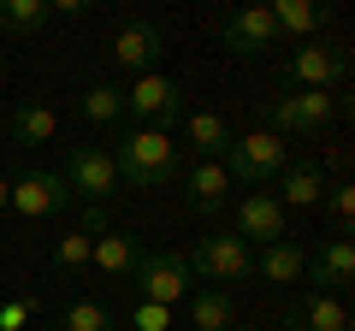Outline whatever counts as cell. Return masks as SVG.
<instances>
[{
  "label": "cell",
  "instance_id": "6da1fadb",
  "mask_svg": "<svg viewBox=\"0 0 355 331\" xmlns=\"http://www.w3.org/2000/svg\"><path fill=\"white\" fill-rule=\"evenodd\" d=\"M107 154H113L119 184H130V190H166V184H178V142L166 130L119 125V148H107Z\"/></svg>",
  "mask_w": 355,
  "mask_h": 331
},
{
  "label": "cell",
  "instance_id": "7a4b0ae2",
  "mask_svg": "<svg viewBox=\"0 0 355 331\" xmlns=\"http://www.w3.org/2000/svg\"><path fill=\"white\" fill-rule=\"evenodd\" d=\"M338 118V95H326V89H272V95H261V130L266 136H320V130Z\"/></svg>",
  "mask_w": 355,
  "mask_h": 331
},
{
  "label": "cell",
  "instance_id": "3957f363",
  "mask_svg": "<svg viewBox=\"0 0 355 331\" xmlns=\"http://www.w3.org/2000/svg\"><path fill=\"white\" fill-rule=\"evenodd\" d=\"M343 83H349V48H343V42H326V36L296 42L291 60H284V71H279V89H326V95H338Z\"/></svg>",
  "mask_w": 355,
  "mask_h": 331
},
{
  "label": "cell",
  "instance_id": "277c9868",
  "mask_svg": "<svg viewBox=\"0 0 355 331\" xmlns=\"http://www.w3.org/2000/svg\"><path fill=\"white\" fill-rule=\"evenodd\" d=\"M184 260H190V278L214 284V290H231V284H249V278H254V249L237 237V231L202 237Z\"/></svg>",
  "mask_w": 355,
  "mask_h": 331
},
{
  "label": "cell",
  "instance_id": "5b68a950",
  "mask_svg": "<svg viewBox=\"0 0 355 331\" xmlns=\"http://www.w3.org/2000/svg\"><path fill=\"white\" fill-rule=\"evenodd\" d=\"M60 178H65V190H71V202H83V207H107L119 190H125L119 172H113V154L95 148V142H77V148L65 154Z\"/></svg>",
  "mask_w": 355,
  "mask_h": 331
},
{
  "label": "cell",
  "instance_id": "8992f818",
  "mask_svg": "<svg viewBox=\"0 0 355 331\" xmlns=\"http://www.w3.org/2000/svg\"><path fill=\"white\" fill-rule=\"evenodd\" d=\"M178 107H184V83L166 71H142L125 83V118L142 130H166L178 125Z\"/></svg>",
  "mask_w": 355,
  "mask_h": 331
},
{
  "label": "cell",
  "instance_id": "52a82bcc",
  "mask_svg": "<svg viewBox=\"0 0 355 331\" xmlns=\"http://www.w3.org/2000/svg\"><path fill=\"white\" fill-rule=\"evenodd\" d=\"M225 178L231 184H249V190H266V184L279 178L284 166H291V148H284L279 136H266V130H249V136H237L231 142V154L225 160Z\"/></svg>",
  "mask_w": 355,
  "mask_h": 331
},
{
  "label": "cell",
  "instance_id": "ba28073f",
  "mask_svg": "<svg viewBox=\"0 0 355 331\" xmlns=\"http://www.w3.org/2000/svg\"><path fill=\"white\" fill-rule=\"evenodd\" d=\"M130 284H137V296L142 302H160V307H172L178 314V302L190 296V260L178 255V249H142V260H137V272H130Z\"/></svg>",
  "mask_w": 355,
  "mask_h": 331
},
{
  "label": "cell",
  "instance_id": "9c48e42d",
  "mask_svg": "<svg viewBox=\"0 0 355 331\" xmlns=\"http://www.w3.org/2000/svg\"><path fill=\"white\" fill-rule=\"evenodd\" d=\"M65 207H71V190H65L60 172L24 166V172L12 178V213H24V219H53V213H65Z\"/></svg>",
  "mask_w": 355,
  "mask_h": 331
},
{
  "label": "cell",
  "instance_id": "30bf717a",
  "mask_svg": "<svg viewBox=\"0 0 355 331\" xmlns=\"http://www.w3.org/2000/svg\"><path fill=\"white\" fill-rule=\"evenodd\" d=\"M237 237L249 242V249H266V242L291 237V213L279 207V195H272V190H249L237 202Z\"/></svg>",
  "mask_w": 355,
  "mask_h": 331
},
{
  "label": "cell",
  "instance_id": "8fae6325",
  "mask_svg": "<svg viewBox=\"0 0 355 331\" xmlns=\"http://www.w3.org/2000/svg\"><path fill=\"white\" fill-rule=\"evenodd\" d=\"M302 278H308V290H320V296H343V284L355 278V242L349 237H326L314 255L302 260Z\"/></svg>",
  "mask_w": 355,
  "mask_h": 331
},
{
  "label": "cell",
  "instance_id": "7c38bea8",
  "mask_svg": "<svg viewBox=\"0 0 355 331\" xmlns=\"http://www.w3.org/2000/svg\"><path fill=\"white\" fill-rule=\"evenodd\" d=\"M166 53V30L160 24H148V18H130V24H119V36H113V65L125 77H142V71H154V60Z\"/></svg>",
  "mask_w": 355,
  "mask_h": 331
},
{
  "label": "cell",
  "instance_id": "4fadbf2b",
  "mask_svg": "<svg viewBox=\"0 0 355 331\" xmlns=\"http://www.w3.org/2000/svg\"><path fill=\"white\" fill-rule=\"evenodd\" d=\"M225 48L237 60H261V53L279 48V30H272V12L266 6H243V12L225 18Z\"/></svg>",
  "mask_w": 355,
  "mask_h": 331
},
{
  "label": "cell",
  "instance_id": "5bb4252c",
  "mask_svg": "<svg viewBox=\"0 0 355 331\" xmlns=\"http://www.w3.org/2000/svg\"><path fill=\"white\" fill-rule=\"evenodd\" d=\"M284 331H349V307H343V296L302 290L284 307Z\"/></svg>",
  "mask_w": 355,
  "mask_h": 331
},
{
  "label": "cell",
  "instance_id": "9a60e30c",
  "mask_svg": "<svg viewBox=\"0 0 355 331\" xmlns=\"http://www.w3.org/2000/svg\"><path fill=\"white\" fill-rule=\"evenodd\" d=\"M184 202H190V213H202V219L225 213V202H231L225 166H219V160H196L190 172H184Z\"/></svg>",
  "mask_w": 355,
  "mask_h": 331
},
{
  "label": "cell",
  "instance_id": "2e32d148",
  "mask_svg": "<svg viewBox=\"0 0 355 331\" xmlns=\"http://www.w3.org/2000/svg\"><path fill=\"white\" fill-rule=\"evenodd\" d=\"M272 12V30H279V42H314L320 30H326V18H331V6L326 0H272L266 6Z\"/></svg>",
  "mask_w": 355,
  "mask_h": 331
},
{
  "label": "cell",
  "instance_id": "e0dca14e",
  "mask_svg": "<svg viewBox=\"0 0 355 331\" xmlns=\"http://www.w3.org/2000/svg\"><path fill=\"white\" fill-rule=\"evenodd\" d=\"M137 260H142L137 231H107V237H95V249H89V267L101 272V278H113V284H130Z\"/></svg>",
  "mask_w": 355,
  "mask_h": 331
},
{
  "label": "cell",
  "instance_id": "ac0fdd59",
  "mask_svg": "<svg viewBox=\"0 0 355 331\" xmlns=\"http://www.w3.org/2000/svg\"><path fill=\"white\" fill-rule=\"evenodd\" d=\"M272 195H279V207L291 213V207H320L326 202V172H320V160H291L272 178Z\"/></svg>",
  "mask_w": 355,
  "mask_h": 331
},
{
  "label": "cell",
  "instance_id": "d6986e66",
  "mask_svg": "<svg viewBox=\"0 0 355 331\" xmlns=\"http://www.w3.org/2000/svg\"><path fill=\"white\" fill-rule=\"evenodd\" d=\"M231 142H237V130L225 125V113H190V125H184V148L196 160H225Z\"/></svg>",
  "mask_w": 355,
  "mask_h": 331
},
{
  "label": "cell",
  "instance_id": "ffe728a7",
  "mask_svg": "<svg viewBox=\"0 0 355 331\" xmlns=\"http://www.w3.org/2000/svg\"><path fill=\"white\" fill-rule=\"evenodd\" d=\"M302 260H308L302 242L279 237V242H266V249H254V278L261 284H296L302 278Z\"/></svg>",
  "mask_w": 355,
  "mask_h": 331
},
{
  "label": "cell",
  "instance_id": "44dd1931",
  "mask_svg": "<svg viewBox=\"0 0 355 331\" xmlns=\"http://www.w3.org/2000/svg\"><path fill=\"white\" fill-rule=\"evenodd\" d=\"M184 307H190V331H231V325H237V296L214 290V284L190 290V296H184Z\"/></svg>",
  "mask_w": 355,
  "mask_h": 331
},
{
  "label": "cell",
  "instance_id": "7402d4cb",
  "mask_svg": "<svg viewBox=\"0 0 355 331\" xmlns=\"http://www.w3.org/2000/svg\"><path fill=\"white\" fill-rule=\"evenodd\" d=\"M53 130H60V118H53V107H42V101L12 107V118H6V136H12L18 148H42V142H53Z\"/></svg>",
  "mask_w": 355,
  "mask_h": 331
},
{
  "label": "cell",
  "instance_id": "603a6c76",
  "mask_svg": "<svg viewBox=\"0 0 355 331\" xmlns=\"http://www.w3.org/2000/svg\"><path fill=\"white\" fill-rule=\"evenodd\" d=\"M77 113H83L89 125H101V130H119L125 125V83H89V89L77 95Z\"/></svg>",
  "mask_w": 355,
  "mask_h": 331
},
{
  "label": "cell",
  "instance_id": "cb8c5ba5",
  "mask_svg": "<svg viewBox=\"0 0 355 331\" xmlns=\"http://www.w3.org/2000/svg\"><path fill=\"white\" fill-rule=\"evenodd\" d=\"M48 0H0V36H12V42H30L48 30Z\"/></svg>",
  "mask_w": 355,
  "mask_h": 331
},
{
  "label": "cell",
  "instance_id": "d4e9b609",
  "mask_svg": "<svg viewBox=\"0 0 355 331\" xmlns=\"http://www.w3.org/2000/svg\"><path fill=\"white\" fill-rule=\"evenodd\" d=\"M60 331H125V325H119L113 307H101V302H89V296H83V302H71L60 314Z\"/></svg>",
  "mask_w": 355,
  "mask_h": 331
},
{
  "label": "cell",
  "instance_id": "484cf974",
  "mask_svg": "<svg viewBox=\"0 0 355 331\" xmlns=\"http://www.w3.org/2000/svg\"><path fill=\"white\" fill-rule=\"evenodd\" d=\"M89 249H95V237H83V231H65V237H53V272H60V278H83Z\"/></svg>",
  "mask_w": 355,
  "mask_h": 331
},
{
  "label": "cell",
  "instance_id": "4316f807",
  "mask_svg": "<svg viewBox=\"0 0 355 331\" xmlns=\"http://www.w3.org/2000/svg\"><path fill=\"white\" fill-rule=\"evenodd\" d=\"M326 213H331V237H349V219H355V184H326Z\"/></svg>",
  "mask_w": 355,
  "mask_h": 331
},
{
  "label": "cell",
  "instance_id": "83f0119b",
  "mask_svg": "<svg viewBox=\"0 0 355 331\" xmlns=\"http://www.w3.org/2000/svg\"><path fill=\"white\" fill-rule=\"evenodd\" d=\"M130 331H172V307L137 302V307H130Z\"/></svg>",
  "mask_w": 355,
  "mask_h": 331
},
{
  "label": "cell",
  "instance_id": "f1b7e54d",
  "mask_svg": "<svg viewBox=\"0 0 355 331\" xmlns=\"http://www.w3.org/2000/svg\"><path fill=\"white\" fill-rule=\"evenodd\" d=\"M30 319H36V302L30 296H12V302L0 307V331H24Z\"/></svg>",
  "mask_w": 355,
  "mask_h": 331
},
{
  "label": "cell",
  "instance_id": "f546056e",
  "mask_svg": "<svg viewBox=\"0 0 355 331\" xmlns=\"http://www.w3.org/2000/svg\"><path fill=\"white\" fill-rule=\"evenodd\" d=\"M83 237H107V231H113V219H107V207H83Z\"/></svg>",
  "mask_w": 355,
  "mask_h": 331
},
{
  "label": "cell",
  "instance_id": "4dcf8cb0",
  "mask_svg": "<svg viewBox=\"0 0 355 331\" xmlns=\"http://www.w3.org/2000/svg\"><path fill=\"white\" fill-rule=\"evenodd\" d=\"M48 12H53V18H83L89 0H48Z\"/></svg>",
  "mask_w": 355,
  "mask_h": 331
},
{
  "label": "cell",
  "instance_id": "1f68e13d",
  "mask_svg": "<svg viewBox=\"0 0 355 331\" xmlns=\"http://www.w3.org/2000/svg\"><path fill=\"white\" fill-rule=\"evenodd\" d=\"M12 207V178H0V213Z\"/></svg>",
  "mask_w": 355,
  "mask_h": 331
},
{
  "label": "cell",
  "instance_id": "d6a6232c",
  "mask_svg": "<svg viewBox=\"0 0 355 331\" xmlns=\"http://www.w3.org/2000/svg\"><path fill=\"white\" fill-rule=\"evenodd\" d=\"M0 83H6V53H0Z\"/></svg>",
  "mask_w": 355,
  "mask_h": 331
},
{
  "label": "cell",
  "instance_id": "836d02e7",
  "mask_svg": "<svg viewBox=\"0 0 355 331\" xmlns=\"http://www.w3.org/2000/svg\"><path fill=\"white\" fill-rule=\"evenodd\" d=\"M231 331H254V325H231Z\"/></svg>",
  "mask_w": 355,
  "mask_h": 331
}]
</instances>
